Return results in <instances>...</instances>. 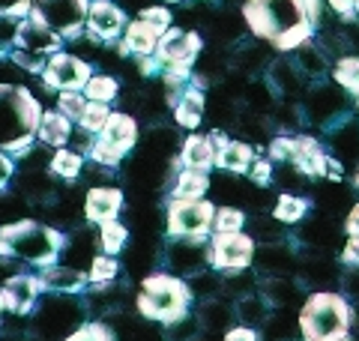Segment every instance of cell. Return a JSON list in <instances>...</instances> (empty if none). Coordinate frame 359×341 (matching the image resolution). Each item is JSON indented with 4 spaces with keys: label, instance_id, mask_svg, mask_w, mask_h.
I'll use <instances>...</instances> for the list:
<instances>
[{
    "label": "cell",
    "instance_id": "1",
    "mask_svg": "<svg viewBox=\"0 0 359 341\" xmlns=\"http://www.w3.org/2000/svg\"><path fill=\"white\" fill-rule=\"evenodd\" d=\"M243 13L255 36L273 39L276 48L282 51L299 48L302 42H309L314 30L306 18L302 0H245Z\"/></svg>",
    "mask_w": 359,
    "mask_h": 341
},
{
    "label": "cell",
    "instance_id": "2",
    "mask_svg": "<svg viewBox=\"0 0 359 341\" xmlns=\"http://www.w3.org/2000/svg\"><path fill=\"white\" fill-rule=\"evenodd\" d=\"M42 120L39 99L21 84H0V150L27 156Z\"/></svg>",
    "mask_w": 359,
    "mask_h": 341
},
{
    "label": "cell",
    "instance_id": "3",
    "mask_svg": "<svg viewBox=\"0 0 359 341\" xmlns=\"http://www.w3.org/2000/svg\"><path fill=\"white\" fill-rule=\"evenodd\" d=\"M63 252V234L57 227L36 225V222H15L0 227V255L18 258L36 267H51L57 264Z\"/></svg>",
    "mask_w": 359,
    "mask_h": 341
},
{
    "label": "cell",
    "instance_id": "4",
    "mask_svg": "<svg viewBox=\"0 0 359 341\" xmlns=\"http://www.w3.org/2000/svg\"><path fill=\"white\" fill-rule=\"evenodd\" d=\"M189 302H192V290L189 284L177 276H165V272H156L141 281L138 290V312L156 323H168L174 326L186 317Z\"/></svg>",
    "mask_w": 359,
    "mask_h": 341
},
{
    "label": "cell",
    "instance_id": "5",
    "mask_svg": "<svg viewBox=\"0 0 359 341\" xmlns=\"http://www.w3.org/2000/svg\"><path fill=\"white\" fill-rule=\"evenodd\" d=\"M353 312L339 293H314L299 312V329L306 341H351Z\"/></svg>",
    "mask_w": 359,
    "mask_h": 341
},
{
    "label": "cell",
    "instance_id": "6",
    "mask_svg": "<svg viewBox=\"0 0 359 341\" xmlns=\"http://www.w3.org/2000/svg\"><path fill=\"white\" fill-rule=\"evenodd\" d=\"M30 13L42 18L51 30H57L63 39H78L87 27L90 0H33Z\"/></svg>",
    "mask_w": 359,
    "mask_h": 341
},
{
    "label": "cell",
    "instance_id": "7",
    "mask_svg": "<svg viewBox=\"0 0 359 341\" xmlns=\"http://www.w3.org/2000/svg\"><path fill=\"white\" fill-rule=\"evenodd\" d=\"M201 51V36L180 27H168L159 39V48H156V57H159L162 69L168 72H180V75H192L195 57Z\"/></svg>",
    "mask_w": 359,
    "mask_h": 341
},
{
    "label": "cell",
    "instance_id": "8",
    "mask_svg": "<svg viewBox=\"0 0 359 341\" xmlns=\"http://www.w3.org/2000/svg\"><path fill=\"white\" fill-rule=\"evenodd\" d=\"M212 215H216V207L204 198H174L168 203V231H171V236H204L207 231H212Z\"/></svg>",
    "mask_w": 359,
    "mask_h": 341
},
{
    "label": "cell",
    "instance_id": "9",
    "mask_svg": "<svg viewBox=\"0 0 359 341\" xmlns=\"http://www.w3.org/2000/svg\"><path fill=\"white\" fill-rule=\"evenodd\" d=\"M90 63L81 60V57L75 54H66V51H57L48 57V63H45L42 69V81L48 90H84L87 81H90Z\"/></svg>",
    "mask_w": 359,
    "mask_h": 341
},
{
    "label": "cell",
    "instance_id": "10",
    "mask_svg": "<svg viewBox=\"0 0 359 341\" xmlns=\"http://www.w3.org/2000/svg\"><path fill=\"white\" fill-rule=\"evenodd\" d=\"M255 258V243L252 236H245L240 231L233 234H212L210 248H207V260L219 269H243L249 267Z\"/></svg>",
    "mask_w": 359,
    "mask_h": 341
},
{
    "label": "cell",
    "instance_id": "11",
    "mask_svg": "<svg viewBox=\"0 0 359 341\" xmlns=\"http://www.w3.org/2000/svg\"><path fill=\"white\" fill-rule=\"evenodd\" d=\"M60 42H63L60 33L51 30L42 18H36L33 13L27 18H21L18 25H15V48L25 51V54L51 57V54L60 51Z\"/></svg>",
    "mask_w": 359,
    "mask_h": 341
},
{
    "label": "cell",
    "instance_id": "12",
    "mask_svg": "<svg viewBox=\"0 0 359 341\" xmlns=\"http://www.w3.org/2000/svg\"><path fill=\"white\" fill-rule=\"evenodd\" d=\"M126 30V15L123 9L114 6L111 0H90V13H87V33L93 39L117 42L120 33Z\"/></svg>",
    "mask_w": 359,
    "mask_h": 341
},
{
    "label": "cell",
    "instance_id": "13",
    "mask_svg": "<svg viewBox=\"0 0 359 341\" xmlns=\"http://www.w3.org/2000/svg\"><path fill=\"white\" fill-rule=\"evenodd\" d=\"M42 281L36 276H25V272H18V276H9L4 284H0V300H4V309L13 312V314H27L33 305H36V297H39Z\"/></svg>",
    "mask_w": 359,
    "mask_h": 341
},
{
    "label": "cell",
    "instance_id": "14",
    "mask_svg": "<svg viewBox=\"0 0 359 341\" xmlns=\"http://www.w3.org/2000/svg\"><path fill=\"white\" fill-rule=\"evenodd\" d=\"M306 111L314 123H323V126H332L335 120L344 117V96H341V87H314L309 99H306Z\"/></svg>",
    "mask_w": 359,
    "mask_h": 341
},
{
    "label": "cell",
    "instance_id": "15",
    "mask_svg": "<svg viewBox=\"0 0 359 341\" xmlns=\"http://www.w3.org/2000/svg\"><path fill=\"white\" fill-rule=\"evenodd\" d=\"M162 27H156L153 21L147 18H138V21H129L126 30L120 36V51L123 54H138V57H150L159 48V39H162Z\"/></svg>",
    "mask_w": 359,
    "mask_h": 341
},
{
    "label": "cell",
    "instance_id": "16",
    "mask_svg": "<svg viewBox=\"0 0 359 341\" xmlns=\"http://www.w3.org/2000/svg\"><path fill=\"white\" fill-rule=\"evenodd\" d=\"M120 207H123V192L114 186H96L84 198V215L93 225H105L111 219H117Z\"/></svg>",
    "mask_w": 359,
    "mask_h": 341
},
{
    "label": "cell",
    "instance_id": "17",
    "mask_svg": "<svg viewBox=\"0 0 359 341\" xmlns=\"http://www.w3.org/2000/svg\"><path fill=\"white\" fill-rule=\"evenodd\" d=\"M330 162L332 159L323 153V147L314 138H309V135L294 138V165L306 177H327L330 174Z\"/></svg>",
    "mask_w": 359,
    "mask_h": 341
},
{
    "label": "cell",
    "instance_id": "18",
    "mask_svg": "<svg viewBox=\"0 0 359 341\" xmlns=\"http://www.w3.org/2000/svg\"><path fill=\"white\" fill-rule=\"evenodd\" d=\"M39 281L45 290H54V293H78L87 288V276L75 267H63V264H51V267H42L39 272Z\"/></svg>",
    "mask_w": 359,
    "mask_h": 341
},
{
    "label": "cell",
    "instance_id": "19",
    "mask_svg": "<svg viewBox=\"0 0 359 341\" xmlns=\"http://www.w3.org/2000/svg\"><path fill=\"white\" fill-rule=\"evenodd\" d=\"M96 138H102L105 144H111V147H117L120 153H129L132 147H135V141H138V123H135L129 114H111L108 117V123H105V129L96 135Z\"/></svg>",
    "mask_w": 359,
    "mask_h": 341
},
{
    "label": "cell",
    "instance_id": "20",
    "mask_svg": "<svg viewBox=\"0 0 359 341\" xmlns=\"http://www.w3.org/2000/svg\"><path fill=\"white\" fill-rule=\"evenodd\" d=\"M204 108H207L204 90L195 87V84H189L183 90V96L174 102V117H177V123L183 129H198L201 120H204Z\"/></svg>",
    "mask_w": 359,
    "mask_h": 341
},
{
    "label": "cell",
    "instance_id": "21",
    "mask_svg": "<svg viewBox=\"0 0 359 341\" xmlns=\"http://www.w3.org/2000/svg\"><path fill=\"white\" fill-rule=\"evenodd\" d=\"M36 138L48 147H66L72 141V120L60 111H42V120L36 126Z\"/></svg>",
    "mask_w": 359,
    "mask_h": 341
},
{
    "label": "cell",
    "instance_id": "22",
    "mask_svg": "<svg viewBox=\"0 0 359 341\" xmlns=\"http://www.w3.org/2000/svg\"><path fill=\"white\" fill-rule=\"evenodd\" d=\"M180 162H183V168H189V170H210L216 165V150H212L210 138H204V135H189L183 141Z\"/></svg>",
    "mask_w": 359,
    "mask_h": 341
},
{
    "label": "cell",
    "instance_id": "23",
    "mask_svg": "<svg viewBox=\"0 0 359 341\" xmlns=\"http://www.w3.org/2000/svg\"><path fill=\"white\" fill-rule=\"evenodd\" d=\"M332 150L339 156L341 165H356L359 162V126L341 117L339 132H332Z\"/></svg>",
    "mask_w": 359,
    "mask_h": 341
},
{
    "label": "cell",
    "instance_id": "24",
    "mask_svg": "<svg viewBox=\"0 0 359 341\" xmlns=\"http://www.w3.org/2000/svg\"><path fill=\"white\" fill-rule=\"evenodd\" d=\"M171 260L174 267H180V272H195L207 260L201 236H180V243L171 246Z\"/></svg>",
    "mask_w": 359,
    "mask_h": 341
},
{
    "label": "cell",
    "instance_id": "25",
    "mask_svg": "<svg viewBox=\"0 0 359 341\" xmlns=\"http://www.w3.org/2000/svg\"><path fill=\"white\" fill-rule=\"evenodd\" d=\"M207 189H210L207 170H189V168H183V170H180V177H177V183H174V198H180V201H198V198L207 195Z\"/></svg>",
    "mask_w": 359,
    "mask_h": 341
},
{
    "label": "cell",
    "instance_id": "26",
    "mask_svg": "<svg viewBox=\"0 0 359 341\" xmlns=\"http://www.w3.org/2000/svg\"><path fill=\"white\" fill-rule=\"evenodd\" d=\"M252 162H255V150H252L249 144H243V141H231L216 156V165L224 168V170H233V174H243V170H249Z\"/></svg>",
    "mask_w": 359,
    "mask_h": 341
},
{
    "label": "cell",
    "instance_id": "27",
    "mask_svg": "<svg viewBox=\"0 0 359 341\" xmlns=\"http://www.w3.org/2000/svg\"><path fill=\"white\" fill-rule=\"evenodd\" d=\"M48 170L54 177H60V180H78L81 177V170H84V156L78 150L57 147V153H54L51 162H48Z\"/></svg>",
    "mask_w": 359,
    "mask_h": 341
},
{
    "label": "cell",
    "instance_id": "28",
    "mask_svg": "<svg viewBox=\"0 0 359 341\" xmlns=\"http://www.w3.org/2000/svg\"><path fill=\"white\" fill-rule=\"evenodd\" d=\"M297 69L302 75H309V78H318L327 72V60H323V48H318V45H311V42H302L299 48H297Z\"/></svg>",
    "mask_w": 359,
    "mask_h": 341
},
{
    "label": "cell",
    "instance_id": "29",
    "mask_svg": "<svg viewBox=\"0 0 359 341\" xmlns=\"http://www.w3.org/2000/svg\"><path fill=\"white\" fill-rule=\"evenodd\" d=\"M306 210H309V203L302 201L299 195H294V192H282V198L276 201L273 215L282 225H294V222H299L302 215H306Z\"/></svg>",
    "mask_w": 359,
    "mask_h": 341
},
{
    "label": "cell",
    "instance_id": "30",
    "mask_svg": "<svg viewBox=\"0 0 359 341\" xmlns=\"http://www.w3.org/2000/svg\"><path fill=\"white\" fill-rule=\"evenodd\" d=\"M126 240H129V231H126V225H120L117 219L99 225V246H102L105 255H117L120 248L126 246Z\"/></svg>",
    "mask_w": 359,
    "mask_h": 341
},
{
    "label": "cell",
    "instance_id": "31",
    "mask_svg": "<svg viewBox=\"0 0 359 341\" xmlns=\"http://www.w3.org/2000/svg\"><path fill=\"white\" fill-rule=\"evenodd\" d=\"M117 258L114 255H96L90 260V272H87V281L96 284V288H102V284L114 281L117 279Z\"/></svg>",
    "mask_w": 359,
    "mask_h": 341
},
{
    "label": "cell",
    "instance_id": "32",
    "mask_svg": "<svg viewBox=\"0 0 359 341\" xmlns=\"http://www.w3.org/2000/svg\"><path fill=\"white\" fill-rule=\"evenodd\" d=\"M269 75H273L276 87L282 90V93H299L302 87V72L297 69V63H276L273 69H269Z\"/></svg>",
    "mask_w": 359,
    "mask_h": 341
},
{
    "label": "cell",
    "instance_id": "33",
    "mask_svg": "<svg viewBox=\"0 0 359 341\" xmlns=\"http://www.w3.org/2000/svg\"><path fill=\"white\" fill-rule=\"evenodd\" d=\"M117 90H120V84L111 75H90V81L84 87V96L90 102H111L117 96Z\"/></svg>",
    "mask_w": 359,
    "mask_h": 341
},
{
    "label": "cell",
    "instance_id": "34",
    "mask_svg": "<svg viewBox=\"0 0 359 341\" xmlns=\"http://www.w3.org/2000/svg\"><path fill=\"white\" fill-rule=\"evenodd\" d=\"M111 114H114V111L108 108V102H87L84 117H81V129L90 132V135H99L105 129V123H108Z\"/></svg>",
    "mask_w": 359,
    "mask_h": 341
},
{
    "label": "cell",
    "instance_id": "35",
    "mask_svg": "<svg viewBox=\"0 0 359 341\" xmlns=\"http://www.w3.org/2000/svg\"><path fill=\"white\" fill-rule=\"evenodd\" d=\"M87 102H90V99L84 96V90H63V93L57 96V111L66 114L69 120H78V123H81Z\"/></svg>",
    "mask_w": 359,
    "mask_h": 341
},
{
    "label": "cell",
    "instance_id": "36",
    "mask_svg": "<svg viewBox=\"0 0 359 341\" xmlns=\"http://www.w3.org/2000/svg\"><path fill=\"white\" fill-rule=\"evenodd\" d=\"M237 314L243 323H264L269 317V305L264 297H243L237 305Z\"/></svg>",
    "mask_w": 359,
    "mask_h": 341
},
{
    "label": "cell",
    "instance_id": "37",
    "mask_svg": "<svg viewBox=\"0 0 359 341\" xmlns=\"http://www.w3.org/2000/svg\"><path fill=\"white\" fill-rule=\"evenodd\" d=\"M335 81L347 93H359V57H341L339 69H335Z\"/></svg>",
    "mask_w": 359,
    "mask_h": 341
},
{
    "label": "cell",
    "instance_id": "38",
    "mask_svg": "<svg viewBox=\"0 0 359 341\" xmlns=\"http://www.w3.org/2000/svg\"><path fill=\"white\" fill-rule=\"evenodd\" d=\"M245 225V215L237 207H219L216 215H212V231L216 234H233Z\"/></svg>",
    "mask_w": 359,
    "mask_h": 341
},
{
    "label": "cell",
    "instance_id": "39",
    "mask_svg": "<svg viewBox=\"0 0 359 341\" xmlns=\"http://www.w3.org/2000/svg\"><path fill=\"white\" fill-rule=\"evenodd\" d=\"M87 156L93 159L96 165H102V168H117L120 162H123V156L126 153H120L117 147H111V144H105L102 138H93V144H90V150H87Z\"/></svg>",
    "mask_w": 359,
    "mask_h": 341
},
{
    "label": "cell",
    "instance_id": "40",
    "mask_svg": "<svg viewBox=\"0 0 359 341\" xmlns=\"http://www.w3.org/2000/svg\"><path fill=\"white\" fill-rule=\"evenodd\" d=\"M66 341H114V335L105 323H84L72 335H66Z\"/></svg>",
    "mask_w": 359,
    "mask_h": 341
},
{
    "label": "cell",
    "instance_id": "41",
    "mask_svg": "<svg viewBox=\"0 0 359 341\" xmlns=\"http://www.w3.org/2000/svg\"><path fill=\"white\" fill-rule=\"evenodd\" d=\"M282 222L276 219V215H269V219H255V236L257 240H266V243H273V240H282V227H278Z\"/></svg>",
    "mask_w": 359,
    "mask_h": 341
},
{
    "label": "cell",
    "instance_id": "42",
    "mask_svg": "<svg viewBox=\"0 0 359 341\" xmlns=\"http://www.w3.org/2000/svg\"><path fill=\"white\" fill-rule=\"evenodd\" d=\"M269 159L278 165L294 162V138H273L269 141Z\"/></svg>",
    "mask_w": 359,
    "mask_h": 341
},
{
    "label": "cell",
    "instance_id": "43",
    "mask_svg": "<svg viewBox=\"0 0 359 341\" xmlns=\"http://www.w3.org/2000/svg\"><path fill=\"white\" fill-rule=\"evenodd\" d=\"M261 264H266V269H276V272H282L290 267V255L285 252V248H273V246H266L261 255Z\"/></svg>",
    "mask_w": 359,
    "mask_h": 341
},
{
    "label": "cell",
    "instance_id": "44",
    "mask_svg": "<svg viewBox=\"0 0 359 341\" xmlns=\"http://www.w3.org/2000/svg\"><path fill=\"white\" fill-rule=\"evenodd\" d=\"M201 317L210 323V326H224L231 321V309L224 302H216V300H210L207 305H204V312H201Z\"/></svg>",
    "mask_w": 359,
    "mask_h": 341
},
{
    "label": "cell",
    "instance_id": "45",
    "mask_svg": "<svg viewBox=\"0 0 359 341\" xmlns=\"http://www.w3.org/2000/svg\"><path fill=\"white\" fill-rule=\"evenodd\" d=\"M33 9V0H0V18H27Z\"/></svg>",
    "mask_w": 359,
    "mask_h": 341
},
{
    "label": "cell",
    "instance_id": "46",
    "mask_svg": "<svg viewBox=\"0 0 359 341\" xmlns=\"http://www.w3.org/2000/svg\"><path fill=\"white\" fill-rule=\"evenodd\" d=\"M249 180L255 186H269V180H273V159H255L249 168Z\"/></svg>",
    "mask_w": 359,
    "mask_h": 341
},
{
    "label": "cell",
    "instance_id": "47",
    "mask_svg": "<svg viewBox=\"0 0 359 341\" xmlns=\"http://www.w3.org/2000/svg\"><path fill=\"white\" fill-rule=\"evenodd\" d=\"M141 18L153 21V25H156V27H162V30L171 27V13H168L165 6H147V9H141Z\"/></svg>",
    "mask_w": 359,
    "mask_h": 341
},
{
    "label": "cell",
    "instance_id": "48",
    "mask_svg": "<svg viewBox=\"0 0 359 341\" xmlns=\"http://www.w3.org/2000/svg\"><path fill=\"white\" fill-rule=\"evenodd\" d=\"M302 4H306L309 25L311 27H320V21H323V4H320V0H302Z\"/></svg>",
    "mask_w": 359,
    "mask_h": 341
},
{
    "label": "cell",
    "instance_id": "49",
    "mask_svg": "<svg viewBox=\"0 0 359 341\" xmlns=\"http://www.w3.org/2000/svg\"><path fill=\"white\" fill-rule=\"evenodd\" d=\"M13 159H9L6 150H0V192H4L9 186V180H13Z\"/></svg>",
    "mask_w": 359,
    "mask_h": 341
},
{
    "label": "cell",
    "instance_id": "50",
    "mask_svg": "<svg viewBox=\"0 0 359 341\" xmlns=\"http://www.w3.org/2000/svg\"><path fill=\"white\" fill-rule=\"evenodd\" d=\"M224 341H257V335L252 326H233L224 333Z\"/></svg>",
    "mask_w": 359,
    "mask_h": 341
},
{
    "label": "cell",
    "instance_id": "51",
    "mask_svg": "<svg viewBox=\"0 0 359 341\" xmlns=\"http://www.w3.org/2000/svg\"><path fill=\"white\" fill-rule=\"evenodd\" d=\"M330 6H332L341 18H351V13L356 9V0H330Z\"/></svg>",
    "mask_w": 359,
    "mask_h": 341
},
{
    "label": "cell",
    "instance_id": "52",
    "mask_svg": "<svg viewBox=\"0 0 359 341\" xmlns=\"http://www.w3.org/2000/svg\"><path fill=\"white\" fill-rule=\"evenodd\" d=\"M344 290L351 293L353 300H359V269H353V272H347L344 276Z\"/></svg>",
    "mask_w": 359,
    "mask_h": 341
},
{
    "label": "cell",
    "instance_id": "53",
    "mask_svg": "<svg viewBox=\"0 0 359 341\" xmlns=\"http://www.w3.org/2000/svg\"><path fill=\"white\" fill-rule=\"evenodd\" d=\"M347 234L359 236V203H353L351 213H347Z\"/></svg>",
    "mask_w": 359,
    "mask_h": 341
},
{
    "label": "cell",
    "instance_id": "54",
    "mask_svg": "<svg viewBox=\"0 0 359 341\" xmlns=\"http://www.w3.org/2000/svg\"><path fill=\"white\" fill-rule=\"evenodd\" d=\"M344 260H347V264H356V267H359V236H353V240L347 243V248H344Z\"/></svg>",
    "mask_w": 359,
    "mask_h": 341
},
{
    "label": "cell",
    "instance_id": "55",
    "mask_svg": "<svg viewBox=\"0 0 359 341\" xmlns=\"http://www.w3.org/2000/svg\"><path fill=\"white\" fill-rule=\"evenodd\" d=\"M4 312H6V309H4V300H0V314H4Z\"/></svg>",
    "mask_w": 359,
    "mask_h": 341
},
{
    "label": "cell",
    "instance_id": "56",
    "mask_svg": "<svg viewBox=\"0 0 359 341\" xmlns=\"http://www.w3.org/2000/svg\"><path fill=\"white\" fill-rule=\"evenodd\" d=\"M356 13H359V0H356Z\"/></svg>",
    "mask_w": 359,
    "mask_h": 341
},
{
    "label": "cell",
    "instance_id": "57",
    "mask_svg": "<svg viewBox=\"0 0 359 341\" xmlns=\"http://www.w3.org/2000/svg\"><path fill=\"white\" fill-rule=\"evenodd\" d=\"M356 186H359V174H356Z\"/></svg>",
    "mask_w": 359,
    "mask_h": 341
},
{
    "label": "cell",
    "instance_id": "58",
    "mask_svg": "<svg viewBox=\"0 0 359 341\" xmlns=\"http://www.w3.org/2000/svg\"><path fill=\"white\" fill-rule=\"evenodd\" d=\"M356 102H359V93H356Z\"/></svg>",
    "mask_w": 359,
    "mask_h": 341
},
{
    "label": "cell",
    "instance_id": "59",
    "mask_svg": "<svg viewBox=\"0 0 359 341\" xmlns=\"http://www.w3.org/2000/svg\"><path fill=\"white\" fill-rule=\"evenodd\" d=\"M168 4H174V0H168Z\"/></svg>",
    "mask_w": 359,
    "mask_h": 341
},
{
    "label": "cell",
    "instance_id": "60",
    "mask_svg": "<svg viewBox=\"0 0 359 341\" xmlns=\"http://www.w3.org/2000/svg\"><path fill=\"white\" fill-rule=\"evenodd\" d=\"M302 341H306V338H302Z\"/></svg>",
    "mask_w": 359,
    "mask_h": 341
}]
</instances>
